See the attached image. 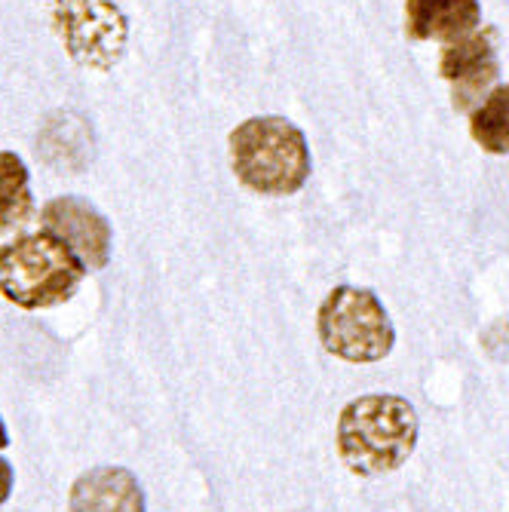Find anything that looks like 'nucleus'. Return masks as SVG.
<instances>
[{
	"mask_svg": "<svg viewBox=\"0 0 509 512\" xmlns=\"http://www.w3.org/2000/svg\"><path fill=\"white\" fill-rule=\"evenodd\" d=\"M418 445V411L390 393L359 396L338 417V454L353 476L393 473Z\"/></svg>",
	"mask_w": 509,
	"mask_h": 512,
	"instance_id": "obj_1",
	"label": "nucleus"
},
{
	"mask_svg": "<svg viewBox=\"0 0 509 512\" xmlns=\"http://www.w3.org/2000/svg\"><path fill=\"white\" fill-rule=\"evenodd\" d=\"M439 74L451 86V105L457 111H473L500 77L497 59V31L476 28L473 34L445 43Z\"/></svg>",
	"mask_w": 509,
	"mask_h": 512,
	"instance_id": "obj_6",
	"label": "nucleus"
},
{
	"mask_svg": "<svg viewBox=\"0 0 509 512\" xmlns=\"http://www.w3.org/2000/svg\"><path fill=\"white\" fill-rule=\"evenodd\" d=\"M53 22L77 65L108 71L123 59L129 22L120 0H53Z\"/></svg>",
	"mask_w": 509,
	"mask_h": 512,
	"instance_id": "obj_5",
	"label": "nucleus"
},
{
	"mask_svg": "<svg viewBox=\"0 0 509 512\" xmlns=\"http://www.w3.org/2000/svg\"><path fill=\"white\" fill-rule=\"evenodd\" d=\"M7 427H4V421H0V448H7Z\"/></svg>",
	"mask_w": 509,
	"mask_h": 512,
	"instance_id": "obj_13",
	"label": "nucleus"
},
{
	"mask_svg": "<svg viewBox=\"0 0 509 512\" xmlns=\"http://www.w3.org/2000/svg\"><path fill=\"white\" fill-rule=\"evenodd\" d=\"M86 270L62 237L40 230L0 246V295L25 310L53 307L77 292Z\"/></svg>",
	"mask_w": 509,
	"mask_h": 512,
	"instance_id": "obj_3",
	"label": "nucleus"
},
{
	"mask_svg": "<svg viewBox=\"0 0 509 512\" xmlns=\"http://www.w3.org/2000/svg\"><path fill=\"white\" fill-rule=\"evenodd\" d=\"M31 212L34 197L28 166L13 151H0V230L25 224Z\"/></svg>",
	"mask_w": 509,
	"mask_h": 512,
	"instance_id": "obj_11",
	"label": "nucleus"
},
{
	"mask_svg": "<svg viewBox=\"0 0 509 512\" xmlns=\"http://www.w3.org/2000/svg\"><path fill=\"white\" fill-rule=\"evenodd\" d=\"M10 491H13V467L0 457V503L10 497Z\"/></svg>",
	"mask_w": 509,
	"mask_h": 512,
	"instance_id": "obj_12",
	"label": "nucleus"
},
{
	"mask_svg": "<svg viewBox=\"0 0 509 512\" xmlns=\"http://www.w3.org/2000/svg\"><path fill=\"white\" fill-rule=\"evenodd\" d=\"M482 28L479 0H405V34L411 40L451 43Z\"/></svg>",
	"mask_w": 509,
	"mask_h": 512,
	"instance_id": "obj_8",
	"label": "nucleus"
},
{
	"mask_svg": "<svg viewBox=\"0 0 509 512\" xmlns=\"http://www.w3.org/2000/svg\"><path fill=\"white\" fill-rule=\"evenodd\" d=\"M316 329L322 347L347 362H381L396 344L390 313L372 289H332L319 304Z\"/></svg>",
	"mask_w": 509,
	"mask_h": 512,
	"instance_id": "obj_4",
	"label": "nucleus"
},
{
	"mask_svg": "<svg viewBox=\"0 0 509 512\" xmlns=\"http://www.w3.org/2000/svg\"><path fill=\"white\" fill-rule=\"evenodd\" d=\"M227 145L237 181L261 197H292L310 178L307 135L286 117H249Z\"/></svg>",
	"mask_w": 509,
	"mask_h": 512,
	"instance_id": "obj_2",
	"label": "nucleus"
},
{
	"mask_svg": "<svg viewBox=\"0 0 509 512\" xmlns=\"http://www.w3.org/2000/svg\"><path fill=\"white\" fill-rule=\"evenodd\" d=\"M470 135L485 154H509V83L494 86L470 111Z\"/></svg>",
	"mask_w": 509,
	"mask_h": 512,
	"instance_id": "obj_10",
	"label": "nucleus"
},
{
	"mask_svg": "<svg viewBox=\"0 0 509 512\" xmlns=\"http://www.w3.org/2000/svg\"><path fill=\"white\" fill-rule=\"evenodd\" d=\"M71 512H145V491L129 470L99 467L74 482Z\"/></svg>",
	"mask_w": 509,
	"mask_h": 512,
	"instance_id": "obj_9",
	"label": "nucleus"
},
{
	"mask_svg": "<svg viewBox=\"0 0 509 512\" xmlns=\"http://www.w3.org/2000/svg\"><path fill=\"white\" fill-rule=\"evenodd\" d=\"M43 230L62 237L89 270H102L111 258L108 218L80 197H56L40 209Z\"/></svg>",
	"mask_w": 509,
	"mask_h": 512,
	"instance_id": "obj_7",
	"label": "nucleus"
}]
</instances>
